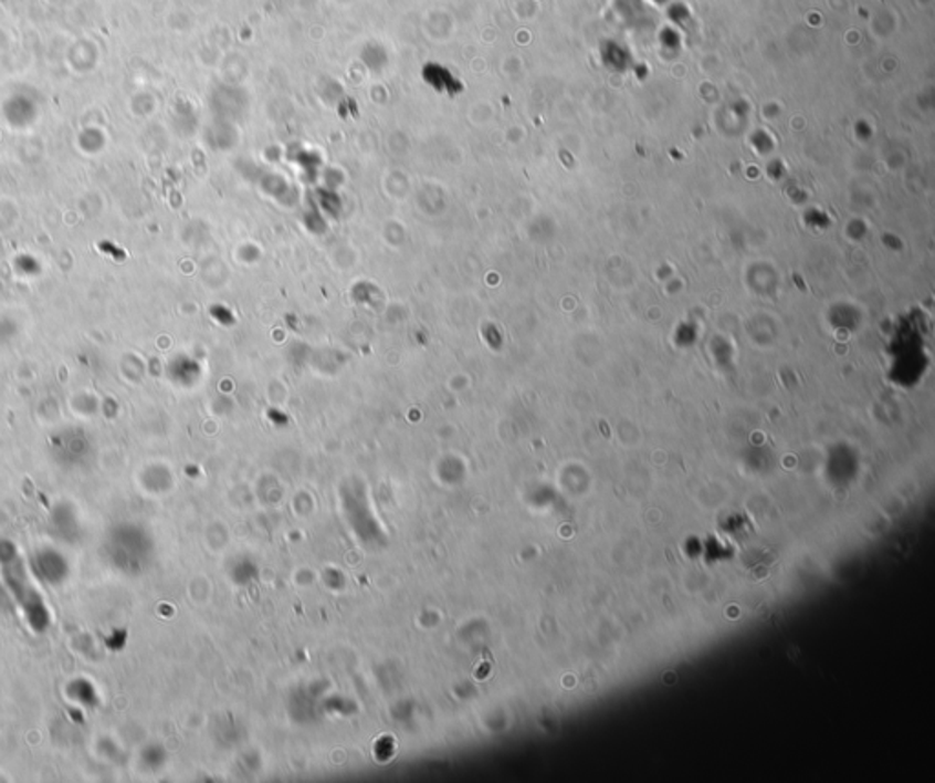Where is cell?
<instances>
[{
	"label": "cell",
	"mask_w": 935,
	"mask_h": 783,
	"mask_svg": "<svg viewBox=\"0 0 935 783\" xmlns=\"http://www.w3.org/2000/svg\"><path fill=\"white\" fill-rule=\"evenodd\" d=\"M0 574L4 580L6 588L11 592L13 599L21 606L22 614L27 617L28 625L35 633H44L50 623L46 605L39 592L30 583L27 566L17 554V549L8 541H0Z\"/></svg>",
	"instance_id": "obj_1"
},
{
	"label": "cell",
	"mask_w": 935,
	"mask_h": 783,
	"mask_svg": "<svg viewBox=\"0 0 935 783\" xmlns=\"http://www.w3.org/2000/svg\"><path fill=\"white\" fill-rule=\"evenodd\" d=\"M32 568L46 585L57 586L69 575V563L55 550H41L33 555Z\"/></svg>",
	"instance_id": "obj_2"
}]
</instances>
